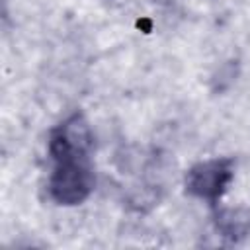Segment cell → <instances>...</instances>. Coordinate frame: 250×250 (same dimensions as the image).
I'll use <instances>...</instances> for the list:
<instances>
[{
    "instance_id": "1",
    "label": "cell",
    "mask_w": 250,
    "mask_h": 250,
    "mask_svg": "<svg viewBox=\"0 0 250 250\" xmlns=\"http://www.w3.org/2000/svg\"><path fill=\"white\" fill-rule=\"evenodd\" d=\"M53 164L55 166L47 182L49 197L57 205L64 207L84 203L96 186L90 160H62Z\"/></svg>"
},
{
    "instance_id": "2",
    "label": "cell",
    "mask_w": 250,
    "mask_h": 250,
    "mask_svg": "<svg viewBox=\"0 0 250 250\" xmlns=\"http://www.w3.org/2000/svg\"><path fill=\"white\" fill-rule=\"evenodd\" d=\"M234 180V160L229 156H215L195 162L184 176V189L188 195L217 205Z\"/></svg>"
},
{
    "instance_id": "3",
    "label": "cell",
    "mask_w": 250,
    "mask_h": 250,
    "mask_svg": "<svg viewBox=\"0 0 250 250\" xmlns=\"http://www.w3.org/2000/svg\"><path fill=\"white\" fill-rule=\"evenodd\" d=\"M94 148V133L82 111H74L49 131L47 150L53 162L90 160Z\"/></svg>"
},
{
    "instance_id": "4",
    "label": "cell",
    "mask_w": 250,
    "mask_h": 250,
    "mask_svg": "<svg viewBox=\"0 0 250 250\" xmlns=\"http://www.w3.org/2000/svg\"><path fill=\"white\" fill-rule=\"evenodd\" d=\"M217 229L223 236H229L232 240L242 238L250 232V211L236 207V209H221L215 215Z\"/></svg>"
}]
</instances>
